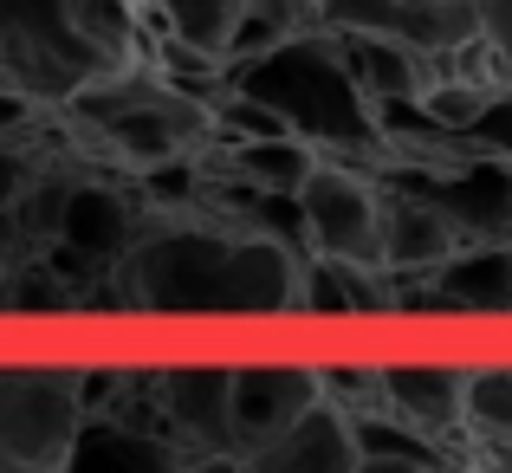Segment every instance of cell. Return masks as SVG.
Listing matches in <instances>:
<instances>
[{
  "label": "cell",
  "instance_id": "obj_14",
  "mask_svg": "<svg viewBox=\"0 0 512 473\" xmlns=\"http://www.w3.org/2000/svg\"><path fill=\"white\" fill-rule=\"evenodd\" d=\"M461 435L467 461H512V363H467Z\"/></svg>",
  "mask_w": 512,
  "mask_h": 473
},
{
  "label": "cell",
  "instance_id": "obj_18",
  "mask_svg": "<svg viewBox=\"0 0 512 473\" xmlns=\"http://www.w3.org/2000/svg\"><path fill=\"white\" fill-rule=\"evenodd\" d=\"M318 396L350 422L363 409H383V376L376 363H318Z\"/></svg>",
  "mask_w": 512,
  "mask_h": 473
},
{
  "label": "cell",
  "instance_id": "obj_8",
  "mask_svg": "<svg viewBox=\"0 0 512 473\" xmlns=\"http://www.w3.org/2000/svg\"><path fill=\"white\" fill-rule=\"evenodd\" d=\"M312 402H318V363H305V357L227 363V435H234V461H247L253 448H266V441L286 422H299Z\"/></svg>",
  "mask_w": 512,
  "mask_h": 473
},
{
  "label": "cell",
  "instance_id": "obj_19",
  "mask_svg": "<svg viewBox=\"0 0 512 473\" xmlns=\"http://www.w3.org/2000/svg\"><path fill=\"white\" fill-rule=\"evenodd\" d=\"M474 7H480V39H487L500 78L512 85V0H474Z\"/></svg>",
  "mask_w": 512,
  "mask_h": 473
},
{
  "label": "cell",
  "instance_id": "obj_16",
  "mask_svg": "<svg viewBox=\"0 0 512 473\" xmlns=\"http://www.w3.org/2000/svg\"><path fill=\"white\" fill-rule=\"evenodd\" d=\"M350 441H357V467H448V461H461L448 441H435L428 428L402 422L396 409L350 415Z\"/></svg>",
  "mask_w": 512,
  "mask_h": 473
},
{
  "label": "cell",
  "instance_id": "obj_3",
  "mask_svg": "<svg viewBox=\"0 0 512 473\" xmlns=\"http://www.w3.org/2000/svg\"><path fill=\"white\" fill-rule=\"evenodd\" d=\"M227 85L253 91L260 104H273L286 117L292 137H305L318 156H338V162H383L376 150V117H370V98L350 85V72L338 65L331 39L318 26H299L286 46H273L266 59L227 72Z\"/></svg>",
  "mask_w": 512,
  "mask_h": 473
},
{
  "label": "cell",
  "instance_id": "obj_23",
  "mask_svg": "<svg viewBox=\"0 0 512 473\" xmlns=\"http://www.w3.org/2000/svg\"><path fill=\"white\" fill-rule=\"evenodd\" d=\"M506 247H512V240H506Z\"/></svg>",
  "mask_w": 512,
  "mask_h": 473
},
{
  "label": "cell",
  "instance_id": "obj_15",
  "mask_svg": "<svg viewBox=\"0 0 512 473\" xmlns=\"http://www.w3.org/2000/svg\"><path fill=\"white\" fill-rule=\"evenodd\" d=\"M214 150V137H208ZM318 162V150L305 137H240V143H221L214 150V169L240 188H266V195H292L305 182V169Z\"/></svg>",
  "mask_w": 512,
  "mask_h": 473
},
{
  "label": "cell",
  "instance_id": "obj_22",
  "mask_svg": "<svg viewBox=\"0 0 512 473\" xmlns=\"http://www.w3.org/2000/svg\"><path fill=\"white\" fill-rule=\"evenodd\" d=\"M20 253H26V234H20V221H13V208H0V273H7Z\"/></svg>",
  "mask_w": 512,
  "mask_h": 473
},
{
  "label": "cell",
  "instance_id": "obj_4",
  "mask_svg": "<svg viewBox=\"0 0 512 473\" xmlns=\"http://www.w3.org/2000/svg\"><path fill=\"white\" fill-rule=\"evenodd\" d=\"M78 409V370L65 363H13L0 370V473H59Z\"/></svg>",
  "mask_w": 512,
  "mask_h": 473
},
{
  "label": "cell",
  "instance_id": "obj_9",
  "mask_svg": "<svg viewBox=\"0 0 512 473\" xmlns=\"http://www.w3.org/2000/svg\"><path fill=\"white\" fill-rule=\"evenodd\" d=\"M461 247V227L448 221L428 188H383V221H376V266L396 279V305L409 299L415 279H428Z\"/></svg>",
  "mask_w": 512,
  "mask_h": 473
},
{
  "label": "cell",
  "instance_id": "obj_6",
  "mask_svg": "<svg viewBox=\"0 0 512 473\" xmlns=\"http://www.w3.org/2000/svg\"><path fill=\"white\" fill-rule=\"evenodd\" d=\"M299 201L305 240L318 260H344V266H376V221H383V188L370 169L338 156H318L305 169V182L292 188Z\"/></svg>",
  "mask_w": 512,
  "mask_h": 473
},
{
  "label": "cell",
  "instance_id": "obj_12",
  "mask_svg": "<svg viewBox=\"0 0 512 473\" xmlns=\"http://www.w3.org/2000/svg\"><path fill=\"white\" fill-rule=\"evenodd\" d=\"M325 39H331V52H338V65L350 72V85L370 104H415L428 91V78L441 72L435 52H415L389 33H350V26H338V33H325Z\"/></svg>",
  "mask_w": 512,
  "mask_h": 473
},
{
  "label": "cell",
  "instance_id": "obj_21",
  "mask_svg": "<svg viewBox=\"0 0 512 473\" xmlns=\"http://www.w3.org/2000/svg\"><path fill=\"white\" fill-rule=\"evenodd\" d=\"M39 124V104L20 85H0V137H26Z\"/></svg>",
  "mask_w": 512,
  "mask_h": 473
},
{
  "label": "cell",
  "instance_id": "obj_17",
  "mask_svg": "<svg viewBox=\"0 0 512 473\" xmlns=\"http://www.w3.org/2000/svg\"><path fill=\"white\" fill-rule=\"evenodd\" d=\"M150 7H156V26H163V33H175L182 46L208 52V59L221 65V46H227V33H234L247 0H150Z\"/></svg>",
  "mask_w": 512,
  "mask_h": 473
},
{
  "label": "cell",
  "instance_id": "obj_1",
  "mask_svg": "<svg viewBox=\"0 0 512 473\" xmlns=\"http://www.w3.org/2000/svg\"><path fill=\"white\" fill-rule=\"evenodd\" d=\"M299 273L305 260L292 247L188 208L143 221L111 266V292L130 312H299Z\"/></svg>",
  "mask_w": 512,
  "mask_h": 473
},
{
  "label": "cell",
  "instance_id": "obj_20",
  "mask_svg": "<svg viewBox=\"0 0 512 473\" xmlns=\"http://www.w3.org/2000/svg\"><path fill=\"white\" fill-rule=\"evenodd\" d=\"M39 175V156L26 150L20 137H0V208H13L20 201V188Z\"/></svg>",
  "mask_w": 512,
  "mask_h": 473
},
{
  "label": "cell",
  "instance_id": "obj_13",
  "mask_svg": "<svg viewBox=\"0 0 512 473\" xmlns=\"http://www.w3.org/2000/svg\"><path fill=\"white\" fill-rule=\"evenodd\" d=\"M240 467H253V473H363L357 467V441H350V422L331 409L325 396H318L299 422L279 428L266 448H253Z\"/></svg>",
  "mask_w": 512,
  "mask_h": 473
},
{
  "label": "cell",
  "instance_id": "obj_2",
  "mask_svg": "<svg viewBox=\"0 0 512 473\" xmlns=\"http://www.w3.org/2000/svg\"><path fill=\"white\" fill-rule=\"evenodd\" d=\"M85 156H104L117 169L143 175L163 162H195L208 156V98L169 85L150 59H130L117 72H98L52 104Z\"/></svg>",
  "mask_w": 512,
  "mask_h": 473
},
{
  "label": "cell",
  "instance_id": "obj_10",
  "mask_svg": "<svg viewBox=\"0 0 512 473\" xmlns=\"http://www.w3.org/2000/svg\"><path fill=\"white\" fill-rule=\"evenodd\" d=\"M376 376H383V409H396L402 422L428 428L435 441H448L467 461V435H461L467 363H454V357H396V363H376Z\"/></svg>",
  "mask_w": 512,
  "mask_h": 473
},
{
  "label": "cell",
  "instance_id": "obj_7",
  "mask_svg": "<svg viewBox=\"0 0 512 473\" xmlns=\"http://www.w3.org/2000/svg\"><path fill=\"white\" fill-rule=\"evenodd\" d=\"M150 409V435H163L182 461H234L227 435V363H169L137 376Z\"/></svg>",
  "mask_w": 512,
  "mask_h": 473
},
{
  "label": "cell",
  "instance_id": "obj_5",
  "mask_svg": "<svg viewBox=\"0 0 512 473\" xmlns=\"http://www.w3.org/2000/svg\"><path fill=\"white\" fill-rule=\"evenodd\" d=\"M0 65L46 111L104 72L72 20V0H0Z\"/></svg>",
  "mask_w": 512,
  "mask_h": 473
},
{
  "label": "cell",
  "instance_id": "obj_11",
  "mask_svg": "<svg viewBox=\"0 0 512 473\" xmlns=\"http://www.w3.org/2000/svg\"><path fill=\"white\" fill-rule=\"evenodd\" d=\"M137 234H143V214H137V201H130L124 188L72 175V188H65V201H59L52 240H65L72 253H85V260H98V266H117Z\"/></svg>",
  "mask_w": 512,
  "mask_h": 473
}]
</instances>
